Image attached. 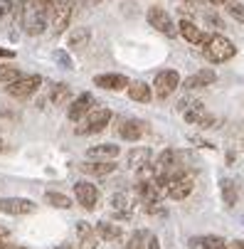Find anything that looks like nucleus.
Masks as SVG:
<instances>
[{
    "instance_id": "423d86ee",
    "label": "nucleus",
    "mask_w": 244,
    "mask_h": 249,
    "mask_svg": "<svg viewBox=\"0 0 244 249\" xmlns=\"http://www.w3.org/2000/svg\"><path fill=\"white\" fill-rule=\"evenodd\" d=\"M40 84H42L40 74H30V77L17 79L15 84H8V94L15 96V99H27V96H32L35 91L40 89Z\"/></svg>"
},
{
    "instance_id": "2eb2a0df",
    "label": "nucleus",
    "mask_w": 244,
    "mask_h": 249,
    "mask_svg": "<svg viewBox=\"0 0 244 249\" xmlns=\"http://www.w3.org/2000/svg\"><path fill=\"white\" fill-rule=\"evenodd\" d=\"M190 193H192V178H190V175L178 178V180L168 183V188H165V195H168L170 200H185Z\"/></svg>"
},
{
    "instance_id": "ddd939ff",
    "label": "nucleus",
    "mask_w": 244,
    "mask_h": 249,
    "mask_svg": "<svg viewBox=\"0 0 244 249\" xmlns=\"http://www.w3.org/2000/svg\"><path fill=\"white\" fill-rule=\"evenodd\" d=\"M136 193H138V197H141V202H143V205H148V202H158V200H160V195H163L165 190L158 185L156 178H151V180H138Z\"/></svg>"
},
{
    "instance_id": "5701e85b",
    "label": "nucleus",
    "mask_w": 244,
    "mask_h": 249,
    "mask_svg": "<svg viewBox=\"0 0 244 249\" xmlns=\"http://www.w3.org/2000/svg\"><path fill=\"white\" fill-rule=\"evenodd\" d=\"M82 170H84L87 175L106 178L109 173H114V170H116V163H114V160H89V163H84V165H82Z\"/></svg>"
},
{
    "instance_id": "e433bc0d",
    "label": "nucleus",
    "mask_w": 244,
    "mask_h": 249,
    "mask_svg": "<svg viewBox=\"0 0 244 249\" xmlns=\"http://www.w3.org/2000/svg\"><path fill=\"white\" fill-rule=\"evenodd\" d=\"M0 57H5V59H13V57H15V52H13V50H5V47H0Z\"/></svg>"
},
{
    "instance_id": "6e6552de",
    "label": "nucleus",
    "mask_w": 244,
    "mask_h": 249,
    "mask_svg": "<svg viewBox=\"0 0 244 249\" xmlns=\"http://www.w3.org/2000/svg\"><path fill=\"white\" fill-rule=\"evenodd\" d=\"M89 111H94V96L91 94H79L72 104H69V109H67V116H69V121H74V124H79Z\"/></svg>"
},
{
    "instance_id": "7ed1b4c3",
    "label": "nucleus",
    "mask_w": 244,
    "mask_h": 249,
    "mask_svg": "<svg viewBox=\"0 0 244 249\" xmlns=\"http://www.w3.org/2000/svg\"><path fill=\"white\" fill-rule=\"evenodd\" d=\"M74 13V0H54L50 8V25L54 35H62L69 27V20H72Z\"/></svg>"
},
{
    "instance_id": "9b49d317",
    "label": "nucleus",
    "mask_w": 244,
    "mask_h": 249,
    "mask_svg": "<svg viewBox=\"0 0 244 249\" xmlns=\"http://www.w3.org/2000/svg\"><path fill=\"white\" fill-rule=\"evenodd\" d=\"M109 207H111V215L116 220H131V215H133V205H131V197L126 193H114L109 197Z\"/></svg>"
},
{
    "instance_id": "6ab92c4d",
    "label": "nucleus",
    "mask_w": 244,
    "mask_h": 249,
    "mask_svg": "<svg viewBox=\"0 0 244 249\" xmlns=\"http://www.w3.org/2000/svg\"><path fill=\"white\" fill-rule=\"evenodd\" d=\"M96 234H99V239H104L106 244H111V242H121L123 230H121L119 225L109 222V220H101V222H96Z\"/></svg>"
},
{
    "instance_id": "f8f14e48",
    "label": "nucleus",
    "mask_w": 244,
    "mask_h": 249,
    "mask_svg": "<svg viewBox=\"0 0 244 249\" xmlns=\"http://www.w3.org/2000/svg\"><path fill=\"white\" fill-rule=\"evenodd\" d=\"M146 131H148V126L141 119H123L119 126V136L126 141H141L146 136Z\"/></svg>"
},
{
    "instance_id": "0eeeda50",
    "label": "nucleus",
    "mask_w": 244,
    "mask_h": 249,
    "mask_svg": "<svg viewBox=\"0 0 244 249\" xmlns=\"http://www.w3.org/2000/svg\"><path fill=\"white\" fill-rule=\"evenodd\" d=\"M148 22H151V27H156L158 32H163L165 37H175V35H178V27L173 25L170 15L163 8H151L148 10Z\"/></svg>"
},
{
    "instance_id": "2f4dec72",
    "label": "nucleus",
    "mask_w": 244,
    "mask_h": 249,
    "mask_svg": "<svg viewBox=\"0 0 244 249\" xmlns=\"http://www.w3.org/2000/svg\"><path fill=\"white\" fill-rule=\"evenodd\" d=\"M225 8H227V13H229L234 20L244 22V5H242V3H237V0H229V3H227Z\"/></svg>"
},
{
    "instance_id": "f03ea898",
    "label": "nucleus",
    "mask_w": 244,
    "mask_h": 249,
    "mask_svg": "<svg viewBox=\"0 0 244 249\" xmlns=\"http://www.w3.org/2000/svg\"><path fill=\"white\" fill-rule=\"evenodd\" d=\"M202 52L210 62H227L237 54V47L225 35H207V40L202 42Z\"/></svg>"
},
{
    "instance_id": "bb28decb",
    "label": "nucleus",
    "mask_w": 244,
    "mask_h": 249,
    "mask_svg": "<svg viewBox=\"0 0 244 249\" xmlns=\"http://www.w3.org/2000/svg\"><path fill=\"white\" fill-rule=\"evenodd\" d=\"M69 99H72V89H69V84H64V82L52 84V89H50V101H52L54 106H64V104H69Z\"/></svg>"
},
{
    "instance_id": "79ce46f5",
    "label": "nucleus",
    "mask_w": 244,
    "mask_h": 249,
    "mask_svg": "<svg viewBox=\"0 0 244 249\" xmlns=\"http://www.w3.org/2000/svg\"><path fill=\"white\" fill-rule=\"evenodd\" d=\"M57 249H74V247H72V244H59Z\"/></svg>"
},
{
    "instance_id": "9d476101",
    "label": "nucleus",
    "mask_w": 244,
    "mask_h": 249,
    "mask_svg": "<svg viewBox=\"0 0 244 249\" xmlns=\"http://www.w3.org/2000/svg\"><path fill=\"white\" fill-rule=\"evenodd\" d=\"M74 195H77V202H79L84 210H94V207H96L99 190H96V185H91L89 180H79V183H74Z\"/></svg>"
},
{
    "instance_id": "4be33fe9",
    "label": "nucleus",
    "mask_w": 244,
    "mask_h": 249,
    "mask_svg": "<svg viewBox=\"0 0 244 249\" xmlns=\"http://www.w3.org/2000/svg\"><path fill=\"white\" fill-rule=\"evenodd\" d=\"M190 249H229V244L217 234H205V237H192Z\"/></svg>"
},
{
    "instance_id": "a878e982",
    "label": "nucleus",
    "mask_w": 244,
    "mask_h": 249,
    "mask_svg": "<svg viewBox=\"0 0 244 249\" xmlns=\"http://www.w3.org/2000/svg\"><path fill=\"white\" fill-rule=\"evenodd\" d=\"M128 96L133 101H138V104H148L151 96H153V91H151V87L146 82H131L128 84Z\"/></svg>"
},
{
    "instance_id": "ea45409f",
    "label": "nucleus",
    "mask_w": 244,
    "mask_h": 249,
    "mask_svg": "<svg viewBox=\"0 0 244 249\" xmlns=\"http://www.w3.org/2000/svg\"><path fill=\"white\" fill-rule=\"evenodd\" d=\"M207 3H212V5H227L229 0H207Z\"/></svg>"
},
{
    "instance_id": "cd10ccee",
    "label": "nucleus",
    "mask_w": 244,
    "mask_h": 249,
    "mask_svg": "<svg viewBox=\"0 0 244 249\" xmlns=\"http://www.w3.org/2000/svg\"><path fill=\"white\" fill-rule=\"evenodd\" d=\"M222 200L227 207H234L239 200V185L234 180H222Z\"/></svg>"
},
{
    "instance_id": "c03bdc74",
    "label": "nucleus",
    "mask_w": 244,
    "mask_h": 249,
    "mask_svg": "<svg viewBox=\"0 0 244 249\" xmlns=\"http://www.w3.org/2000/svg\"><path fill=\"white\" fill-rule=\"evenodd\" d=\"M197 3H207V0H197Z\"/></svg>"
},
{
    "instance_id": "4468645a",
    "label": "nucleus",
    "mask_w": 244,
    "mask_h": 249,
    "mask_svg": "<svg viewBox=\"0 0 244 249\" xmlns=\"http://www.w3.org/2000/svg\"><path fill=\"white\" fill-rule=\"evenodd\" d=\"M22 0H0V27H8L15 18H22Z\"/></svg>"
},
{
    "instance_id": "dca6fc26",
    "label": "nucleus",
    "mask_w": 244,
    "mask_h": 249,
    "mask_svg": "<svg viewBox=\"0 0 244 249\" xmlns=\"http://www.w3.org/2000/svg\"><path fill=\"white\" fill-rule=\"evenodd\" d=\"M77 237H79V249H96L99 247V234L96 227H91L89 222H77Z\"/></svg>"
},
{
    "instance_id": "f704fd0d",
    "label": "nucleus",
    "mask_w": 244,
    "mask_h": 249,
    "mask_svg": "<svg viewBox=\"0 0 244 249\" xmlns=\"http://www.w3.org/2000/svg\"><path fill=\"white\" fill-rule=\"evenodd\" d=\"M8 242H10V232H8L5 227H0V249H3Z\"/></svg>"
},
{
    "instance_id": "39448f33",
    "label": "nucleus",
    "mask_w": 244,
    "mask_h": 249,
    "mask_svg": "<svg viewBox=\"0 0 244 249\" xmlns=\"http://www.w3.org/2000/svg\"><path fill=\"white\" fill-rule=\"evenodd\" d=\"M178 87H180V74L175 69H165V72H158V77L153 82V94L158 99H168Z\"/></svg>"
},
{
    "instance_id": "72a5a7b5",
    "label": "nucleus",
    "mask_w": 244,
    "mask_h": 249,
    "mask_svg": "<svg viewBox=\"0 0 244 249\" xmlns=\"http://www.w3.org/2000/svg\"><path fill=\"white\" fill-rule=\"evenodd\" d=\"M54 59H57L64 69H74V67H72V59H69V54H67V52H62V50H59V52H54Z\"/></svg>"
},
{
    "instance_id": "412c9836",
    "label": "nucleus",
    "mask_w": 244,
    "mask_h": 249,
    "mask_svg": "<svg viewBox=\"0 0 244 249\" xmlns=\"http://www.w3.org/2000/svg\"><path fill=\"white\" fill-rule=\"evenodd\" d=\"M215 79H217V74L212 72V69H200V72H195L192 77H188V79H185V89H188V91H192V89L210 87Z\"/></svg>"
},
{
    "instance_id": "c85d7f7f",
    "label": "nucleus",
    "mask_w": 244,
    "mask_h": 249,
    "mask_svg": "<svg viewBox=\"0 0 244 249\" xmlns=\"http://www.w3.org/2000/svg\"><path fill=\"white\" fill-rule=\"evenodd\" d=\"M45 202L57 207V210H69L72 207V197H67L62 193H45Z\"/></svg>"
},
{
    "instance_id": "f257e3e1",
    "label": "nucleus",
    "mask_w": 244,
    "mask_h": 249,
    "mask_svg": "<svg viewBox=\"0 0 244 249\" xmlns=\"http://www.w3.org/2000/svg\"><path fill=\"white\" fill-rule=\"evenodd\" d=\"M50 8L52 3H45V0H27L22 5V27L27 35L37 37L47 30V20H50Z\"/></svg>"
},
{
    "instance_id": "7c9ffc66",
    "label": "nucleus",
    "mask_w": 244,
    "mask_h": 249,
    "mask_svg": "<svg viewBox=\"0 0 244 249\" xmlns=\"http://www.w3.org/2000/svg\"><path fill=\"white\" fill-rule=\"evenodd\" d=\"M146 242H148V237H146L143 232H133V234L128 237L126 249H146Z\"/></svg>"
},
{
    "instance_id": "aec40b11",
    "label": "nucleus",
    "mask_w": 244,
    "mask_h": 249,
    "mask_svg": "<svg viewBox=\"0 0 244 249\" xmlns=\"http://www.w3.org/2000/svg\"><path fill=\"white\" fill-rule=\"evenodd\" d=\"M119 153H121V148L114 143H99V146H91L87 151V158L89 160H114Z\"/></svg>"
},
{
    "instance_id": "37998d69",
    "label": "nucleus",
    "mask_w": 244,
    "mask_h": 249,
    "mask_svg": "<svg viewBox=\"0 0 244 249\" xmlns=\"http://www.w3.org/2000/svg\"><path fill=\"white\" fill-rule=\"evenodd\" d=\"M0 151H5V141L3 138H0Z\"/></svg>"
},
{
    "instance_id": "b1692460",
    "label": "nucleus",
    "mask_w": 244,
    "mask_h": 249,
    "mask_svg": "<svg viewBox=\"0 0 244 249\" xmlns=\"http://www.w3.org/2000/svg\"><path fill=\"white\" fill-rule=\"evenodd\" d=\"M151 156H153V153H151V148H146V146H143V148H131L128 156H126V165H128L131 170H138V168H143V165L151 160Z\"/></svg>"
},
{
    "instance_id": "a18cd8bd",
    "label": "nucleus",
    "mask_w": 244,
    "mask_h": 249,
    "mask_svg": "<svg viewBox=\"0 0 244 249\" xmlns=\"http://www.w3.org/2000/svg\"><path fill=\"white\" fill-rule=\"evenodd\" d=\"M22 3H27V0H22Z\"/></svg>"
},
{
    "instance_id": "a19ab883",
    "label": "nucleus",
    "mask_w": 244,
    "mask_h": 249,
    "mask_svg": "<svg viewBox=\"0 0 244 249\" xmlns=\"http://www.w3.org/2000/svg\"><path fill=\"white\" fill-rule=\"evenodd\" d=\"M3 249H25V247H17V244H5Z\"/></svg>"
},
{
    "instance_id": "393cba45",
    "label": "nucleus",
    "mask_w": 244,
    "mask_h": 249,
    "mask_svg": "<svg viewBox=\"0 0 244 249\" xmlns=\"http://www.w3.org/2000/svg\"><path fill=\"white\" fill-rule=\"evenodd\" d=\"M89 40H91L89 27H74L72 32L67 35V45L72 47V50H82V47H87Z\"/></svg>"
},
{
    "instance_id": "c9c22d12",
    "label": "nucleus",
    "mask_w": 244,
    "mask_h": 249,
    "mask_svg": "<svg viewBox=\"0 0 244 249\" xmlns=\"http://www.w3.org/2000/svg\"><path fill=\"white\" fill-rule=\"evenodd\" d=\"M148 249H160V242L156 234H148Z\"/></svg>"
},
{
    "instance_id": "a211bd4d",
    "label": "nucleus",
    "mask_w": 244,
    "mask_h": 249,
    "mask_svg": "<svg viewBox=\"0 0 244 249\" xmlns=\"http://www.w3.org/2000/svg\"><path fill=\"white\" fill-rule=\"evenodd\" d=\"M178 32L183 35V37L188 40V42H192V45H202L205 40H207V35L192 22V20H180V25H178Z\"/></svg>"
},
{
    "instance_id": "c756f323",
    "label": "nucleus",
    "mask_w": 244,
    "mask_h": 249,
    "mask_svg": "<svg viewBox=\"0 0 244 249\" xmlns=\"http://www.w3.org/2000/svg\"><path fill=\"white\" fill-rule=\"evenodd\" d=\"M17 79H22L17 67H0V84H15Z\"/></svg>"
},
{
    "instance_id": "f3484780",
    "label": "nucleus",
    "mask_w": 244,
    "mask_h": 249,
    "mask_svg": "<svg viewBox=\"0 0 244 249\" xmlns=\"http://www.w3.org/2000/svg\"><path fill=\"white\" fill-rule=\"evenodd\" d=\"M94 84L101 89H109V91H121V89H128L131 82L123 74H99L94 77Z\"/></svg>"
},
{
    "instance_id": "4c0bfd02",
    "label": "nucleus",
    "mask_w": 244,
    "mask_h": 249,
    "mask_svg": "<svg viewBox=\"0 0 244 249\" xmlns=\"http://www.w3.org/2000/svg\"><path fill=\"white\" fill-rule=\"evenodd\" d=\"M229 249H244V242L237 239V242H229Z\"/></svg>"
},
{
    "instance_id": "20e7f679",
    "label": "nucleus",
    "mask_w": 244,
    "mask_h": 249,
    "mask_svg": "<svg viewBox=\"0 0 244 249\" xmlns=\"http://www.w3.org/2000/svg\"><path fill=\"white\" fill-rule=\"evenodd\" d=\"M109 121H111V111L109 109H94V111H89L79 121V126L74 131H77V136H91V133L104 131V128L109 126Z\"/></svg>"
},
{
    "instance_id": "58836bf2",
    "label": "nucleus",
    "mask_w": 244,
    "mask_h": 249,
    "mask_svg": "<svg viewBox=\"0 0 244 249\" xmlns=\"http://www.w3.org/2000/svg\"><path fill=\"white\" fill-rule=\"evenodd\" d=\"M82 3H84L87 8H94V5H99V3H101V0H82Z\"/></svg>"
},
{
    "instance_id": "473e14b6",
    "label": "nucleus",
    "mask_w": 244,
    "mask_h": 249,
    "mask_svg": "<svg viewBox=\"0 0 244 249\" xmlns=\"http://www.w3.org/2000/svg\"><path fill=\"white\" fill-rule=\"evenodd\" d=\"M143 207H146L148 215H168V210L160 205V200H158V202H148V205H143Z\"/></svg>"
},
{
    "instance_id": "1a4fd4ad",
    "label": "nucleus",
    "mask_w": 244,
    "mask_h": 249,
    "mask_svg": "<svg viewBox=\"0 0 244 249\" xmlns=\"http://www.w3.org/2000/svg\"><path fill=\"white\" fill-rule=\"evenodd\" d=\"M0 210L5 215H30V212L37 210V205L27 197H3L0 200Z\"/></svg>"
}]
</instances>
